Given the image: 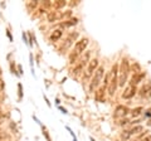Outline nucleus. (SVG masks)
<instances>
[{
  "label": "nucleus",
  "mask_w": 151,
  "mask_h": 141,
  "mask_svg": "<svg viewBox=\"0 0 151 141\" xmlns=\"http://www.w3.org/2000/svg\"><path fill=\"white\" fill-rule=\"evenodd\" d=\"M97 68H98V59H97V58L91 59V60H89V63H88V68H87L86 77H89Z\"/></svg>",
  "instance_id": "6"
},
{
  "label": "nucleus",
  "mask_w": 151,
  "mask_h": 141,
  "mask_svg": "<svg viewBox=\"0 0 151 141\" xmlns=\"http://www.w3.org/2000/svg\"><path fill=\"white\" fill-rule=\"evenodd\" d=\"M78 38V33H70L69 34V39L72 40V39H77Z\"/></svg>",
  "instance_id": "20"
},
{
  "label": "nucleus",
  "mask_w": 151,
  "mask_h": 141,
  "mask_svg": "<svg viewBox=\"0 0 151 141\" xmlns=\"http://www.w3.org/2000/svg\"><path fill=\"white\" fill-rule=\"evenodd\" d=\"M91 140H92V141H94V140H93V137H91Z\"/></svg>",
  "instance_id": "31"
},
{
  "label": "nucleus",
  "mask_w": 151,
  "mask_h": 141,
  "mask_svg": "<svg viewBox=\"0 0 151 141\" xmlns=\"http://www.w3.org/2000/svg\"><path fill=\"white\" fill-rule=\"evenodd\" d=\"M129 73H130V64H129V60L126 58H124L121 60V64H120V74H119V86L124 87L126 84L127 81V77H129Z\"/></svg>",
  "instance_id": "1"
},
{
  "label": "nucleus",
  "mask_w": 151,
  "mask_h": 141,
  "mask_svg": "<svg viewBox=\"0 0 151 141\" xmlns=\"http://www.w3.org/2000/svg\"><path fill=\"white\" fill-rule=\"evenodd\" d=\"M0 141H3V140H0Z\"/></svg>",
  "instance_id": "32"
},
{
  "label": "nucleus",
  "mask_w": 151,
  "mask_h": 141,
  "mask_svg": "<svg viewBox=\"0 0 151 141\" xmlns=\"http://www.w3.org/2000/svg\"><path fill=\"white\" fill-rule=\"evenodd\" d=\"M117 72H119V65L113 64L112 72L110 73L111 79H110V83H108V95L110 96L115 95V92L117 90V86H119V77H117Z\"/></svg>",
  "instance_id": "2"
},
{
  "label": "nucleus",
  "mask_w": 151,
  "mask_h": 141,
  "mask_svg": "<svg viewBox=\"0 0 151 141\" xmlns=\"http://www.w3.org/2000/svg\"><path fill=\"white\" fill-rule=\"evenodd\" d=\"M142 131H144L142 126H136V127H134L132 130H130V134H131V135H139L140 132H142Z\"/></svg>",
  "instance_id": "13"
},
{
  "label": "nucleus",
  "mask_w": 151,
  "mask_h": 141,
  "mask_svg": "<svg viewBox=\"0 0 151 141\" xmlns=\"http://www.w3.org/2000/svg\"><path fill=\"white\" fill-rule=\"evenodd\" d=\"M1 73H3V72H1V68H0V76H1Z\"/></svg>",
  "instance_id": "29"
},
{
  "label": "nucleus",
  "mask_w": 151,
  "mask_h": 141,
  "mask_svg": "<svg viewBox=\"0 0 151 141\" xmlns=\"http://www.w3.org/2000/svg\"><path fill=\"white\" fill-rule=\"evenodd\" d=\"M130 136H131L130 131H124V132H122V140H127Z\"/></svg>",
  "instance_id": "19"
},
{
  "label": "nucleus",
  "mask_w": 151,
  "mask_h": 141,
  "mask_svg": "<svg viewBox=\"0 0 151 141\" xmlns=\"http://www.w3.org/2000/svg\"><path fill=\"white\" fill-rule=\"evenodd\" d=\"M18 88H19V97L22 98V84H18Z\"/></svg>",
  "instance_id": "23"
},
{
  "label": "nucleus",
  "mask_w": 151,
  "mask_h": 141,
  "mask_svg": "<svg viewBox=\"0 0 151 141\" xmlns=\"http://www.w3.org/2000/svg\"><path fill=\"white\" fill-rule=\"evenodd\" d=\"M78 23V19L77 18H72V19H69L67 22H64L60 24V27H63V28H67V27H72V25H76Z\"/></svg>",
  "instance_id": "12"
},
{
  "label": "nucleus",
  "mask_w": 151,
  "mask_h": 141,
  "mask_svg": "<svg viewBox=\"0 0 151 141\" xmlns=\"http://www.w3.org/2000/svg\"><path fill=\"white\" fill-rule=\"evenodd\" d=\"M149 125H150V126H151V120H150V122H149Z\"/></svg>",
  "instance_id": "30"
},
{
  "label": "nucleus",
  "mask_w": 151,
  "mask_h": 141,
  "mask_svg": "<svg viewBox=\"0 0 151 141\" xmlns=\"http://www.w3.org/2000/svg\"><path fill=\"white\" fill-rule=\"evenodd\" d=\"M130 112V110L127 109L126 106H117L116 107V110H115V117H117V119H121V117H125L127 114Z\"/></svg>",
  "instance_id": "7"
},
{
  "label": "nucleus",
  "mask_w": 151,
  "mask_h": 141,
  "mask_svg": "<svg viewBox=\"0 0 151 141\" xmlns=\"http://www.w3.org/2000/svg\"><path fill=\"white\" fill-rule=\"evenodd\" d=\"M65 3L64 0H58V1H55V3H53L52 5L54 6V9H60V8H63V6H65Z\"/></svg>",
  "instance_id": "14"
},
{
  "label": "nucleus",
  "mask_w": 151,
  "mask_h": 141,
  "mask_svg": "<svg viewBox=\"0 0 151 141\" xmlns=\"http://www.w3.org/2000/svg\"><path fill=\"white\" fill-rule=\"evenodd\" d=\"M1 117H3V115H1V111H0V119H1Z\"/></svg>",
  "instance_id": "28"
},
{
  "label": "nucleus",
  "mask_w": 151,
  "mask_h": 141,
  "mask_svg": "<svg viewBox=\"0 0 151 141\" xmlns=\"http://www.w3.org/2000/svg\"><path fill=\"white\" fill-rule=\"evenodd\" d=\"M103 95H105V87L101 88V90H98L97 96H96V100H98V101H103Z\"/></svg>",
  "instance_id": "16"
},
{
  "label": "nucleus",
  "mask_w": 151,
  "mask_h": 141,
  "mask_svg": "<svg viewBox=\"0 0 151 141\" xmlns=\"http://www.w3.org/2000/svg\"><path fill=\"white\" fill-rule=\"evenodd\" d=\"M43 134H44V136L47 139H48V141H50V137H49V135H48V131H47L45 129H43Z\"/></svg>",
  "instance_id": "21"
},
{
  "label": "nucleus",
  "mask_w": 151,
  "mask_h": 141,
  "mask_svg": "<svg viewBox=\"0 0 151 141\" xmlns=\"http://www.w3.org/2000/svg\"><path fill=\"white\" fill-rule=\"evenodd\" d=\"M4 90V82H3V79L0 78V92H3Z\"/></svg>",
  "instance_id": "22"
},
{
  "label": "nucleus",
  "mask_w": 151,
  "mask_h": 141,
  "mask_svg": "<svg viewBox=\"0 0 151 141\" xmlns=\"http://www.w3.org/2000/svg\"><path fill=\"white\" fill-rule=\"evenodd\" d=\"M141 111H142V107H137V109H135V110L131 111V115L132 116H139L141 114Z\"/></svg>",
  "instance_id": "17"
},
{
  "label": "nucleus",
  "mask_w": 151,
  "mask_h": 141,
  "mask_svg": "<svg viewBox=\"0 0 151 141\" xmlns=\"http://www.w3.org/2000/svg\"><path fill=\"white\" fill-rule=\"evenodd\" d=\"M146 116H151V109H149L147 111H146Z\"/></svg>",
  "instance_id": "26"
},
{
  "label": "nucleus",
  "mask_w": 151,
  "mask_h": 141,
  "mask_svg": "<svg viewBox=\"0 0 151 141\" xmlns=\"http://www.w3.org/2000/svg\"><path fill=\"white\" fill-rule=\"evenodd\" d=\"M151 140V137H149V136H147V137H145V139H141L140 141H150Z\"/></svg>",
  "instance_id": "25"
},
{
  "label": "nucleus",
  "mask_w": 151,
  "mask_h": 141,
  "mask_svg": "<svg viewBox=\"0 0 151 141\" xmlns=\"http://www.w3.org/2000/svg\"><path fill=\"white\" fill-rule=\"evenodd\" d=\"M125 124H129V120H122L120 122V125H125Z\"/></svg>",
  "instance_id": "24"
},
{
  "label": "nucleus",
  "mask_w": 151,
  "mask_h": 141,
  "mask_svg": "<svg viewBox=\"0 0 151 141\" xmlns=\"http://www.w3.org/2000/svg\"><path fill=\"white\" fill-rule=\"evenodd\" d=\"M145 77V73H137V74H134V77L131 78V82H130V84L131 86H136L141 79H142Z\"/></svg>",
  "instance_id": "10"
},
{
  "label": "nucleus",
  "mask_w": 151,
  "mask_h": 141,
  "mask_svg": "<svg viewBox=\"0 0 151 141\" xmlns=\"http://www.w3.org/2000/svg\"><path fill=\"white\" fill-rule=\"evenodd\" d=\"M140 96L141 97H146V98H150L151 97V84H144L140 90Z\"/></svg>",
  "instance_id": "9"
},
{
  "label": "nucleus",
  "mask_w": 151,
  "mask_h": 141,
  "mask_svg": "<svg viewBox=\"0 0 151 141\" xmlns=\"http://www.w3.org/2000/svg\"><path fill=\"white\" fill-rule=\"evenodd\" d=\"M78 55H79V54H78V53H76V52L73 50L72 53L69 54V63H72V64H73V63H76V60H77Z\"/></svg>",
  "instance_id": "15"
},
{
  "label": "nucleus",
  "mask_w": 151,
  "mask_h": 141,
  "mask_svg": "<svg viewBox=\"0 0 151 141\" xmlns=\"http://www.w3.org/2000/svg\"><path fill=\"white\" fill-rule=\"evenodd\" d=\"M59 110H60V111H63V112H64V114H65V112H67V111H65V110L63 109V107H59Z\"/></svg>",
  "instance_id": "27"
},
{
  "label": "nucleus",
  "mask_w": 151,
  "mask_h": 141,
  "mask_svg": "<svg viewBox=\"0 0 151 141\" xmlns=\"http://www.w3.org/2000/svg\"><path fill=\"white\" fill-rule=\"evenodd\" d=\"M136 92H137V90H136V86H131V84H129V86L126 87V90L124 91V93H122V97L125 98V100H130V98H132Z\"/></svg>",
  "instance_id": "4"
},
{
  "label": "nucleus",
  "mask_w": 151,
  "mask_h": 141,
  "mask_svg": "<svg viewBox=\"0 0 151 141\" xmlns=\"http://www.w3.org/2000/svg\"><path fill=\"white\" fill-rule=\"evenodd\" d=\"M62 34H63V32L60 30V29L54 30V32L50 34V40H52V42H57L58 39H60V37H62Z\"/></svg>",
  "instance_id": "11"
},
{
  "label": "nucleus",
  "mask_w": 151,
  "mask_h": 141,
  "mask_svg": "<svg viewBox=\"0 0 151 141\" xmlns=\"http://www.w3.org/2000/svg\"><path fill=\"white\" fill-rule=\"evenodd\" d=\"M132 69L135 70V74H137V73L141 72V70H140V64H137V63H135L134 65H132Z\"/></svg>",
  "instance_id": "18"
},
{
  "label": "nucleus",
  "mask_w": 151,
  "mask_h": 141,
  "mask_svg": "<svg viewBox=\"0 0 151 141\" xmlns=\"http://www.w3.org/2000/svg\"><path fill=\"white\" fill-rule=\"evenodd\" d=\"M103 73H105V68L103 67H98L96 69V73H94V76L92 78V82H91V84H89V90H91V92L94 91V88L98 87V84H100L101 79L103 77Z\"/></svg>",
  "instance_id": "3"
},
{
  "label": "nucleus",
  "mask_w": 151,
  "mask_h": 141,
  "mask_svg": "<svg viewBox=\"0 0 151 141\" xmlns=\"http://www.w3.org/2000/svg\"><path fill=\"white\" fill-rule=\"evenodd\" d=\"M88 45V39L87 38H82L81 40H78L77 43H76V45H74V52L76 53H82V52L86 49V47Z\"/></svg>",
  "instance_id": "5"
},
{
  "label": "nucleus",
  "mask_w": 151,
  "mask_h": 141,
  "mask_svg": "<svg viewBox=\"0 0 151 141\" xmlns=\"http://www.w3.org/2000/svg\"><path fill=\"white\" fill-rule=\"evenodd\" d=\"M47 19H48V22L53 23L55 20H59V19H63V13L60 12H49L48 15H47Z\"/></svg>",
  "instance_id": "8"
}]
</instances>
